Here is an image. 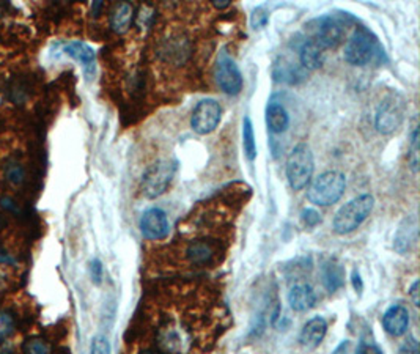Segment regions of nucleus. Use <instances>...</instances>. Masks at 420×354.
Returning a JSON list of instances; mask_svg holds the SVG:
<instances>
[{"label": "nucleus", "instance_id": "nucleus-27", "mask_svg": "<svg viewBox=\"0 0 420 354\" xmlns=\"http://www.w3.org/2000/svg\"><path fill=\"white\" fill-rule=\"evenodd\" d=\"M301 219L307 227H315L321 222V215L317 210H313V208H306L301 213Z\"/></svg>", "mask_w": 420, "mask_h": 354}, {"label": "nucleus", "instance_id": "nucleus-29", "mask_svg": "<svg viewBox=\"0 0 420 354\" xmlns=\"http://www.w3.org/2000/svg\"><path fill=\"white\" fill-rule=\"evenodd\" d=\"M90 277L94 285H99L101 280H103V263L98 258L90 262Z\"/></svg>", "mask_w": 420, "mask_h": 354}, {"label": "nucleus", "instance_id": "nucleus-26", "mask_svg": "<svg viewBox=\"0 0 420 354\" xmlns=\"http://www.w3.org/2000/svg\"><path fill=\"white\" fill-rule=\"evenodd\" d=\"M14 318L8 312H0V340H5L13 334Z\"/></svg>", "mask_w": 420, "mask_h": 354}, {"label": "nucleus", "instance_id": "nucleus-38", "mask_svg": "<svg viewBox=\"0 0 420 354\" xmlns=\"http://www.w3.org/2000/svg\"><path fill=\"white\" fill-rule=\"evenodd\" d=\"M101 8H103V2H94V3H93L92 13H93L94 18H97V16H98V13H99V10H101Z\"/></svg>", "mask_w": 420, "mask_h": 354}, {"label": "nucleus", "instance_id": "nucleus-28", "mask_svg": "<svg viewBox=\"0 0 420 354\" xmlns=\"http://www.w3.org/2000/svg\"><path fill=\"white\" fill-rule=\"evenodd\" d=\"M110 344L104 335H97L92 340V354H110Z\"/></svg>", "mask_w": 420, "mask_h": 354}, {"label": "nucleus", "instance_id": "nucleus-42", "mask_svg": "<svg viewBox=\"0 0 420 354\" xmlns=\"http://www.w3.org/2000/svg\"><path fill=\"white\" fill-rule=\"evenodd\" d=\"M142 354H154V353H151V351H143Z\"/></svg>", "mask_w": 420, "mask_h": 354}, {"label": "nucleus", "instance_id": "nucleus-16", "mask_svg": "<svg viewBox=\"0 0 420 354\" xmlns=\"http://www.w3.org/2000/svg\"><path fill=\"white\" fill-rule=\"evenodd\" d=\"M321 280L324 288H326L329 293H334L340 286H343L345 269L341 266V263L334 260V258H329L328 262H324L321 266Z\"/></svg>", "mask_w": 420, "mask_h": 354}, {"label": "nucleus", "instance_id": "nucleus-7", "mask_svg": "<svg viewBox=\"0 0 420 354\" xmlns=\"http://www.w3.org/2000/svg\"><path fill=\"white\" fill-rule=\"evenodd\" d=\"M216 82L223 93L239 95L243 90V75L234 61L226 50H222L216 61Z\"/></svg>", "mask_w": 420, "mask_h": 354}, {"label": "nucleus", "instance_id": "nucleus-34", "mask_svg": "<svg viewBox=\"0 0 420 354\" xmlns=\"http://www.w3.org/2000/svg\"><path fill=\"white\" fill-rule=\"evenodd\" d=\"M352 286H354V290L357 291V293H362V290H363V284H362V279H361V274L357 273V271H354L352 273Z\"/></svg>", "mask_w": 420, "mask_h": 354}, {"label": "nucleus", "instance_id": "nucleus-33", "mask_svg": "<svg viewBox=\"0 0 420 354\" xmlns=\"http://www.w3.org/2000/svg\"><path fill=\"white\" fill-rule=\"evenodd\" d=\"M419 288H420V282H419V280H416V282H414V284L411 285V288H410V296H411V299H412L414 306H416V307H419V306H420V299H419Z\"/></svg>", "mask_w": 420, "mask_h": 354}, {"label": "nucleus", "instance_id": "nucleus-41", "mask_svg": "<svg viewBox=\"0 0 420 354\" xmlns=\"http://www.w3.org/2000/svg\"><path fill=\"white\" fill-rule=\"evenodd\" d=\"M3 226H5V219H3L2 215H0V230H2Z\"/></svg>", "mask_w": 420, "mask_h": 354}, {"label": "nucleus", "instance_id": "nucleus-24", "mask_svg": "<svg viewBox=\"0 0 420 354\" xmlns=\"http://www.w3.org/2000/svg\"><path fill=\"white\" fill-rule=\"evenodd\" d=\"M410 164L414 172H417L419 168V126L416 125L412 128L411 136H410Z\"/></svg>", "mask_w": 420, "mask_h": 354}, {"label": "nucleus", "instance_id": "nucleus-13", "mask_svg": "<svg viewBox=\"0 0 420 354\" xmlns=\"http://www.w3.org/2000/svg\"><path fill=\"white\" fill-rule=\"evenodd\" d=\"M272 76H274V81L294 86V83H299L304 81V79L307 77V71L302 68L301 65H296L288 59H279L276 61V65H274Z\"/></svg>", "mask_w": 420, "mask_h": 354}, {"label": "nucleus", "instance_id": "nucleus-30", "mask_svg": "<svg viewBox=\"0 0 420 354\" xmlns=\"http://www.w3.org/2000/svg\"><path fill=\"white\" fill-rule=\"evenodd\" d=\"M0 206H2L5 211L13 213V215H19V206L13 199H11V197L7 195L2 197V199H0Z\"/></svg>", "mask_w": 420, "mask_h": 354}, {"label": "nucleus", "instance_id": "nucleus-14", "mask_svg": "<svg viewBox=\"0 0 420 354\" xmlns=\"http://www.w3.org/2000/svg\"><path fill=\"white\" fill-rule=\"evenodd\" d=\"M317 295L309 284H296L290 288L288 304L294 312H307L315 307Z\"/></svg>", "mask_w": 420, "mask_h": 354}, {"label": "nucleus", "instance_id": "nucleus-10", "mask_svg": "<svg viewBox=\"0 0 420 354\" xmlns=\"http://www.w3.org/2000/svg\"><path fill=\"white\" fill-rule=\"evenodd\" d=\"M169 230V219L161 208H150L140 219V232L147 239H164Z\"/></svg>", "mask_w": 420, "mask_h": 354}, {"label": "nucleus", "instance_id": "nucleus-2", "mask_svg": "<svg viewBox=\"0 0 420 354\" xmlns=\"http://www.w3.org/2000/svg\"><path fill=\"white\" fill-rule=\"evenodd\" d=\"M383 52L384 50L381 49L378 39L372 35V32L359 27L346 43L343 57L350 65L366 66L379 60L383 57Z\"/></svg>", "mask_w": 420, "mask_h": 354}, {"label": "nucleus", "instance_id": "nucleus-39", "mask_svg": "<svg viewBox=\"0 0 420 354\" xmlns=\"http://www.w3.org/2000/svg\"><path fill=\"white\" fill-rule=\"evenodd\" d=\"M10 10V5L7 2H0V16H3Z\"/></svg>", "mask_w": 420, "mask_h": 354}, {"label": "nucleus", "instance_id": "nucleus-35", "mask_svg": "<svg viewBox=\"0 0 420 354\" xmlns=\"http://www.w3.org/2000/svg\"><path fill=\"white\" fill-rule=\"evenodd\" d=\"M16 260L13 255H10L8 252L0 250V265H14Z\"/></svg>", "mask_w": 420, "mask_h": 354}, {"label": "nucleus", "instance_id": "nucleus-17", "mask_svg": "<svg viewBox=\"0 0 420 354\" xmlns=\"http://www.w3.org/2000/svg\"><path fill=\"white\" fill-rule=\"evenodd\" d=\"M324 61V50L312 39H306L299 49V65L306 71L318 70Z\"/></svg>", "mask_w": 420, "mask_h": 354}, {"label": "nucleus", "instance_id": "nucleus-25", "mask_svg": "<svg viewBox=\"0 0 420 354\" xmlns=\"http://www.w3.org/2000/svg\"><path fill=\"white\" fill-rule=\"evenodd\" d=\"M22 350H24V354H50V348L48 345L46 340L43 339H29L22 346Z\"/></svg>", "mask_w": 420, "mask_h": 354}, {"label": "nucleus", "instance_id": "nucleus-11", "mask_svg": "<svg viewBox=\"0 0 420 354\" xmlns=\"http://www.w3.org/2000/svg\"><path fill=\"white\" fill-rule=\"evenodd\" d=\"M383 328L392 337L403 335L410 328V312L401 304L389 307L383 315Z\"/></svg>", "mask_w": 420, "mask_h": 354}, {"label": "nucleus", "instance_id": "nucleus-1", "mask_svg": "<svg viewBox=\"0 0 420 354\" xmlns=\"http://www.w3.org/2000/svg\"><path fill=\"white\" fill-rule=\"evenodd\" d=\"M374 206V199L370 194H363L356 197L345 204L335 213L332 228L337 235H348L359 228L363 221L370 216Z\"/></svg>", "mask_w": 420, "mask_h": 354}, {"label": "nucleus", "instance_id": "nucleus-40", "mask_svg": "<svg viewBox=\"0 0 420 354\" xmlns=\"http://www.w3.org/2000/svg\"><path fill=\"white\" fill-rule=\"evenodd\" d=\"M0 354H13L8 348H0Z\"/></svg>", "mask_w": 420, "mask_h": 354}, {"label": "nucleus", "instance_id": "nucleus-12", "mask_svg": "<svg viewBox=\"0 0 420 354\" xmlns=\"http://www.w3.org/2000/svg\"><path fill=\"white\" fill-rule=\"evenodd\" d=\"M328 333V323L323 317H315L309 319L302 328L299 334L301 345L307 348V350H315L320 346Z\"/></svg>", "mask_w": 420, "mask_h": 354}, {"label": "nucleus", "instance_id": "nucleus-6", "mask_svg": "<svg viewBox=\"0 0 420 354\" xmlns=\"http://www.w3.org/2000/svg\"><path fill=\"white\" fill-rule=\"evenodd\" d=\"M405 101L399 95H390V97L381 101L379 108L374 115V128L381 134H392L405 120Z\"/></svg>", "mask_w": 420, "mask_h": 354}, {"label": "nucleus", "instance_id": "nucleus-32", "mask_svg": "<svg viewBox=\"0 0 420 354\" xmlns=\"http://www.w3.org/2000/svg\"><path fill=\"white\" fill-rule=\"evenodd\" d=\"M356 354H383V351H381L377 345L362 344L359 345V348H357Z\"/></svg>", "mask_w": 420, "mask_h": 354}, {"label": "nucleus", "instance_id": "nucleus-3", "mask_svg": "<svg viewBox=\"0 0 420 354\" xmlns=\"http://www.w3.org/2000/svg\"><path fill=\"white\" fill-rule=\"evenodd\" d=\"M346 189V177L339 170H328L315 178L307 190V199L317 206H330L341 199Z\"/></svg>", "mask_w": 420, "mask_h": 354}, {"label": "nucleus", "instance_id": "nucleus-15", "mask_svg": "<svg viewBox=\"0 0 420 354\" xmlns=\"http://www.w3.org/2000/svg\"><path fill=\"white\" fill-rule=\"evenodd\" d=\"M63 50L71 59L79 61L83 66V71H86L87 77H92L94 75V52L88 44L82 41H71L65 44Z\"/></svg>", "mask_w": 420, "mask_h": 354}, {"label": "nucleus", "instance_id": "nucleus-23", "mask_svg": "<svg viewBox=\"0 0 420 354\" xmlns=\"http://www.w3.org/2000/svg\"><path fill=\"white\" fill-rule=\"evenodd\" d=\"M5 178H7L8 183L13 184V186H19V184L24 183L26 170L21 162L13 159L8 161L7 164H5Z\"/></svg>", "mask_w": 420, "mask_h": 354}, {"label": "nucleus", "instance_id": "nucleus-21", "mask_svg": "<svg viewBox=\"0 0 420 354\" xmlns=\"http://www.w3.org/2000/svg\"><path fill=\"white\" fill-rule=\"evenodd\" d=\"M186 254L190 263H194V265H206V263L212 260L214 252H212V247L208 243H205V241H195V243L188 247Z\"/></svg>", "mask_w": 420, "mask_h": 354}, {"label": "nucleus", "instance_id": "nucleus-8", "mask_svg": "<svg viewBox=\"0 0 420 354\" xmlns=\"http://www.w3.org/2000/svg\"><path fill=\"white\" fill-rule=\"evenodd\" d=\"M222 108L216 99H203L195 106L190 118V126L200 136H206L214 131L221 123Z\"/></svg>", "mask_w": 420, "mask_h": 354}, {"label": "nucleus", "instance_id": "nucleus-18", "mask_svg": "<svg viewBox=\"0 0 420 354\" xmlns=\"http://www.w3.org/2000/svg\"><path fill=\"white\" fill-rule=\"evenodd\" d=\"M266 125L272 134H282L290 126V115L287 109L279 103H270L266 108Z\"/></svg>", "mask_w": 420, "mask_h": 354}, {"label": "nucleus", "instance_id": "nucleus-36", "mask_svg": "<svg viewBox=\"0 0 420 354\" xmlns=\"http://www.w3.org/2000/svg\"><path fill=\"white\" fill-rule=\"evenodd\" d=\"M348 350H350V342L345 340V342H341L337 348H335V351L332 354H348Z\"/></svg>", "mask_w": 420, "mask_h": 354}, {"label": "nucleus", "instance_id": "nucleus-19", "mask_svg": "<svg viewBox=\"0 0 420 354\" xmlns=\"http://www.w3.org/2000/svg\"><path fill=\"white\" fill-rule=\"evenodd\" d=\"M134 10L130 3H119L110 13V29L115 33H125L131 27Z\"/></svg>", "mask_w": 420, "mask_h": 354}, {"label": "nucleus", "instance_id": "nucleus-31", "mask_svg": "<svg viewBox=\"0 0 420 354\" xmlns=\"http://www.w3.org/2000/svg\"><path fill=\"white\" fill-rule=\"evenodd\" d=\"M400 354H419V344L416 339L406 340L400 348Z\"/></svg>", "mask_w": 420, "mask_h": 354}, {"label": "nucleus", "instance_id": "nucleus-5", "mask_svg": "<svg viewBox=\"0 0 420 354\" xmlns=\"http://www.w3.org/2000/svg\"><path fill=\"white\" fill-rule=\"evenodd\" d=\"M177 172L175 162L172 161H158L156 164L148 167L142 178V194L147 199H158L169 188L173 175Z\"/></svg>", "mask_w": 420, "mask_h": 354}, {"label": "nucleus", "instance_id": "nucleus-20", "mask_svg": "<svg viewBox=\"0 0 420 354\" xmlns=\"http://www.w3.org/2000/svg\"><path fill=\"white\" fill-rule=\"evenodd\" d=\"M414 241H416V224L411 221H405V224H403L395 235L394 247L397 252L405 254L406 250L411 249Z\"/></svg>", "mask_w": 420, "mask_h": 354}, {"label": "nucleus", "instance_id": "nucleus-22", "mask_svg": "<svg viewBox=\"0 0 420 354\" xmlns=\"http://www.w3.org/2000/svg\"><path fill=\"white\" fill-rule=\"evenodd\" d=\"M243 147L248 159L254 161L257 157V145H255L254 126H252V120L249 117H246L243 121Z\"/></svg>", "mask_w": 420, "mask_h": 354}, {"label": "nucleus", "instance_id": "nucleus-9", "mask_svg": "<svg viewBox=\"0 0 420 354\" xmlns=\"http://www.w3.org/2000/svg\"><path fill=\"white\" fill-rule=\"evenodd\" d=\"M312 41H315L323 50L337 48L343 39V26L332 16H324L317 21Z\"/></svg>", "mask_w": 420, "mask_h": 354}, {"label": "nucleus", "instance_id": "nucleus-37", "mask_svg": "<svg viewBox=\"0 0 420 354\" xmlns=\"http://www.w3.org/2000/svg\"><path fill=\"white\" fill-rule=\"evenodd\" d=\"M212 5H214V8H217V10H222V8H227V7H230V2H228V0H214V2H212Z\"/></svg>", "mask_w": 420, "mask_h": 354}, {"label": "nucleus", "instance_id": "nucleus-4", "mask_svg": "<svg viewBox=\"0 0 420 354\" xmlns=\"http://www.w3.org/2000/svg\"><path fill=\"white\" fill-rule=\"evenodd\" d=\"M313 168H315V162H313L309 145H296L287 159V178L290 186L294 190L304 189L312 179Z\"/></svg>", "mask_w": 420, "mask_h": 354}]
</instances>
